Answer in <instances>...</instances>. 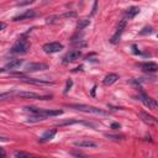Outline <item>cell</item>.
Wrapping results in <instances>:
<instances>
[{
  "instance_id": "obj_1",
  "label": "cell",
  "mask_w": 158,
  "mask_h": 158,
  "mask_svg": "<svg viewBox=\"0 0 158 158\" xmlns=\"http://www.w3.org/2000/svg\"><path fill=\"white\" fill-rule=\"evenodd\" d=\"M72 109H75L78 111H81V112H86V114H96V115H107L106 111L101 110V109H98L95 106H90V105H84V104H69L67 105Z\"/></svg>"
},
{
  "instance_id": "obj_2",
  "label": "cell",
  "mask_w": 158,
  "mask_h": 158,
  "mask_svg": "<svg viewBox=\"0 0 158 158\" xmlns=\"http://www.w3.org/2000/svg\"><path fill=\"white\" fill-rule=\"evenodd\" d=\"M31 48V44L25 38H20L11 48V53H15V54H25L30 51Z\"/></svg>"
},
{
  "instance_id": "obj_3",
  "label": "cell",
  "mask_w": 158,
  "mask_h": 158,
  "mask_svg": "<svg viewBox=\"0 0 158 158\" xmlns=\"http://www.w3.org/2000/svg\"><path fill=\"white\" fill-rule=\"evenodd\" d=\"M16 96L22 98V99H35V100H48L52 98V95H40L32 91H19L16 93Z\"/></svg>"
},
{
  "instance_id": "obj_4",
  "label": "cell",
  "mask_w": 158,
  "mask_h": 158,
  "mask_svg": "<svg viewBox=\"0 0 158 158\" xmlns=\"http://www.w3.org/2000/svg\"><path fill=\"white\" fill-rule=\"evenodd\" d=\"M126 23H127V20H125V19H122V20L118 22V26H117V28H116V32L114 33V36H112L111 40H110L111 43L116 44V43L120 41V37H121V35H122V32H123V30H125V27H126Z\"/></svg>"
},
{
  "instance_id": "obj_5",
  "label": "cell",
  "mask_w": 158,
  "mask_h": 158,
  "mask_svg": "<svg viewBox=\"0 0 158 158\" xmlns=\"http://www.w3.org/2000/svg\"><path fill=\"white\" fill-rule=\"evenodd\" d=\"M63 47H64V46H63L62 43H59V42H49V43L43 44L42 49H43L46 53H57V52L62 51Z\"/></svg>"
},
{
  "instance_id": "obj_6",
  "label": "cell",
  "mask_w": 158,
  "mask_h": 158,
  "mask_svg": "<svg viewBox=\"0 0 158 158\" xmlns=\"http://www.w3.org/2000/svg\"><path fill=\"white\" fill-rule=\"evenodd\" d=\"M139 100H141V101L143 102V105H144L146 107H148V109L154 110V109L157 107V101H156L154 99H152L151 96H148L147 94H144L143 91L139 93Z\"/></svg>"
},
{
  "instance_id": "obj_7",
  "label": "cell",
  "mask_w": 158,
  "mask_h": 158,
  "mask_svg": "<svg viewBox=\"0 0 158 158\" xmlns=\"http://www.w3.org/2000/svg\"><path fill=\"white\" fill-rule=\"evenodd\" d=\"M80 57H81V52H80L79 49H72V51H69V52L64 56V58H63V63L67 64V63L75 62V60L79 59Z\"/></svg>"
},
{
  "instance_id": "obj_8",
  "label": "cell",
  "mask_w": 158,
  "mask_h": 158,
  "mask_svg": "<svg viewBox=\"0 0 158 158\" xmlns=\"http://www.w3.org/2000/svg\"><path fill=\"white\" fill-rule=\"evenodd\" d=\"M48 65L46 63H28L25 67L26 72H40V70H46Z\"/></svg>"
},
{
  "instance_id": "obj_9",
  "label": "cell",
  "mask_w": 158,
  "mask_h": 158,
  "mask_svg": "<svg viewBox=\"0 0 158 158\" xmlns=\"http://www.w3.org/2000/svg\"><path fill=\"white\" fill-rule=\"evenodd\" d=\"M25 83H30V84H35V85H53L54 83L48 81V80H42V79H33V78H22L21 79Z\"/></svg>"
},
{
  "instance_id": "obj_10",
  "label": "cell",
  "mask_w": 158,
  "mask_h": 158,
  "mask_svg": "<svg viewBox=\"0 0 158 158\" xmlns=\"http://www.w3.org/2000/svg\"><path fill=\"white\" fill-rule=\"evenodd\" d=\"M35 16H36V11H35V10H26L25 12H22V14H20V15L15 16L12 20H14V21H21V20H26V19H32V17H35Z\"/></svg>"
},
{
  "instance_id": "obj_11",
  "label": "cell",
  "mask_w": 158,
  "mask_h": 158,
  "mask_svg": "<svg viewBox=\"0 0 158 158\" xmlns=\"http://www.w3.org/2000/svg\"><path fill=\"white\" fill-rule=\"evenodd\" d=\"M74 146L77 147H80V148H94V147H98V143L96 142H93L90 139H81V141H75L74 142Z\"/></svg>"
},
{
  "instance_id": "obj_12",
  "label": "cell",
  "mask_w": 158,
  "mask_h": 158,
  "mask_svg": "<svg viewBox=\"0 0 158 158\" xmlns=\"http://www.w3.org/2000/svg\"><path fill=\"white\" fill-rule=\"evenodd\" d=\"M56 133H57V130H54V128L46 131V132H44V133L41 136L40 142H47V141H51V139L54 137V135H56Z\"/></svg>"
},
{
  "instance_id": "obj_13",
  "label": "cell",
  "mask_w": 158,
  "mask_h": 158,
  "mask_svg": "<svg viewBox=\"0 0 158 158\" xmlns=\"http://www.w3.org/2000/svg\"><path fill=\"white\" fill-rule=\"evenodd\" d=\"M141 68L146 72H156L158 69V65L154 62H144L141 64Z\"/></svg>"
},
{
  "instance_id": "obj_14",
  "label": "cell",
  "mask_w": 158,
  "mask_h": 158,
  "mask_svg": "<svg viewBox=\"0 0 158 158\" xmlns=\"http://www.w3.org/2000/svg\"><path fill=\"white\" fill-rule=\"evenodd\" d=\"M139 12V7L138 6H131L126 10V17L127 19H133L137 14Z\"/></svg>"
},
{
  "instance_id": "obj_15",
  "label": "cell",
  "mask_w": 158,
  "mask_h": 158,
  "mask_svg": "<svg viewBox=\"0 0 158 158\" xmlns=\"http://www.w3.org/2000/svg\"><path fill=\"white\" fill-rule=\"evenodd\" d=\"M22 59H11L7 64H6V67H5V69H16V68H19L21 64H22Z\"/></svg>"
},
{
  "instance_id": "obj_16",
  "label": "cell",
  "mask_w": 158,
  "mask_h": 158,
  "mask_svg": "<svg viewBox=\"0 0 158 158\" xmlns=\"http://www.w3.org/2000/svg\"><path fill=\"white\" fill-rule=\"evenodd\" d=\"M141 117H142V120L146 122V123H148V125H153V123H156L157 122V120L152 116V115H148L147 112H141Z\"/></svg>"
},
{
  "instance_id": "obj_17",
  "label": "cell",
  "mask_w": 158,
  "mask_h": 158,
  "mask_svg": "<svg viewBox=\"0 0 158 158\" xmlns=\"http://www.w3.org/2000/svg\"><path fill=\"white\" fill-rule=\"evenodd\" d=\"M118 79V75L117 74H109V75H106L105 78H104V84L105 85H111V84H114L116 80Z\"/></svg>"
},
{
  "instance_id": "obj_18",
  "label": "cell",
  "mask_w": 158,
  "mask_h": 158,
  "mask_svg": "<svg viewBox=\"0 0 158 158\" xmlns=\"http://www.w3.org/2000/svg\"><path fill=\"white\" fill-rule=\"evenodd\" d=\"M90 25V20H88V19H81V20H79L78 21V23H77V28L78 30H84L86 26H89Z\"/></svg>"
},
{
  "instance_id": "obj_19",
  "label": "cell",
  "mask_w": 158,
  "mask_h": 158,
  "mask_svg": "<svg viewBox=\"0 0 158 158\" xmlns=\"http://www.w3.org/2000/svg\"><path fill=\"white\" fill-rule=\"evenodd\" d=\"M16 95V91H9V93H4V94H0V100H4V99H10L12 96Z\"/></svg>"
},
{
  "instance_id": "obj_20",
  "label": "cell",
  "mask_w": 158,
  "mask_h": 158,
  "mask_svg": "<svg viewBox=\"0 0 158 158\" xmlns=\"http://www.w3.org/2000/svg\"><path fill=\"white\" fill-rule=\"evenodd\" d=\"M15 157H16V158H33L31 154L25 153V152H16V153H15Z\"/></svg>"
},
{
  "instance_id": "obj_21",
  "label": "cell",
  "mask_w": 158,
  "mask_h": 158,
  "mask_svg": "<svg viewBox=\"0 0 158 158\" xmlns=\"http://www.w3.org/2000/svg\"><path fill=\"white\" fill-rule=\"evenodd\" d=\"M153 32V28L151 27V26H147V27H144L141 32H139V35H151Z\"/></svg>"
},
{
  "instance_id": "obj_22",
  "label": "cell",
  "mask_w": 158,
  "mask_h": 158,
  "mask_svg": "<svg viewBox=\"0 0 158 158\" xmlns=\"http://www.w3.org/2000/svg\"><path fill=\"white\" fill-rule=\"evenodd\" d=\"M78 122H81V121H79V120H69V121L59 123V126H65V125H72V123H78Z\"/></svg>"
},
{
  "instance_id": "obj_23",
  "label": "cell",
  "mask_w": 158,
  "mask_h": 158,
  "mask_svg": "<svg viewBox=\"0 0 158 158\" xmlns=\"http://www.w3.org/2000/svg\"><path fill=\"white\" fill-rule=\"evenodd\" d=\"M72 85H73V81H72L70 79H69V80H67V85H65V90H64V93H68V91L70 90Z\"/></svg>"
},
{
  "instance_id": "obj_24",
  "label": "cell",
  "mask_w": 158,
  "mask_h": 158,
  "mask_svg": "<svg viewBox=\"0 0 158 158\" xmlns=\"http://www.w3.org/2000/svg\"><path fill=\"white\" fill-rule=\"evenodd\" d=\"M96 7H98V1H95V2H94V5H93V10H91V15H94V14L96 12Z\"/></svg>"
},
{
  "instance_id": "obj_25",
  "label": "cell",
  "mask_w": 158,
  "mask_h": 158,
  "mask_svg": "<svg viewBox=\"0 0 158 158\" xmlns=\"http://www.w3.org/2000/svg\"><path fill=\"white\" fill-rule=\"evenodd\" d=\"M111 128H112V130H117V128H120V123H117V122L111 123Z\"/></svg>"
},
{
  "instance_id": "obj_26",
  "label": "cell",
  "mask_w": 158,
  "mask_h": 158,
  "mask_svg": "<svg viewBox=\"0 0 158 158\" xmlns=\"http://www.w3.org/2000/svg\"><path fill=\"white\" fill-rule=\"evenodd\" d=\"M106 137L109 138H112V139H120L122 136H114V135H106Z\"/></svg>"
},
{
  "instance_id": "obj_27",
  "label": "cell",
  "mask_w": 158,
  "mask_h": 158,
  "mask_svg": "<svg viewBox=\"0 0 158 158\" xmlns=\"http://www.w3.org/2000/svg\"><path fill=\"white\" fill-rule=\"evenodd\" d=\"M5 28H6V23L0 21V31H2V30H5Z\"/></svg>"
},
{
  "instance_id": "obj_28",
  "label": "cell",
  "mask_w": 158,
  "mask_h": 158,
  "mask_svg": "<svg viewBox=\"0 0 158 158\" xmlns=\"http://www.w3.org/2000/svg\"><path fill=\"white\" fill-rule=\"evenodd\" d=\"M5 154H6V153H5V151L0 147V158H4V157H5Z\"/></svg>"
},
{
  "instance_id": "obj_29",
  "label": "cell",
  "mask_w": 158,
  "mask_h": 158,
  "mask_svg": "<svg viewBox=\"0 0 158 158\" xmlns=\"http://www.w3.org/2000/svg\"><path fill=\"white\" fill-rule=\"evenodd\" d=\"M32 1H25V2H17V6H22V5H27V4H31Z\"/></svg>"
},
{
  "instance_id": "obj_30",
  "label": "cell",
  "mask_w": 158,
  "mask_h": 158,
  "mask_svg": "<svg viewBox=\"0 0 158 158\" xmlns=\"http://www.w3.org/2000/svg\"><path fill=\"white\" fill-rule=\"evenodd\" d=\"M95 89H96V86H94V88H93V90H91V95H93V96L95 95Z\"/></svg>"
},
{
  "instance_id": "obj_31",
  "label": "cell",
  "mask_w": 158,
  "mask_h": 158,
  "mask_svg": "<svg viewBox=\"0 0 158 158\" xmlns=\"http://www.w3.org/2000/svg\"><path fill=\"white\" fill-rule=\"evenodd\" d=\"M4 70H5V69H4V68H0V74H1V73H2V72H4Z\"/></svg>"
},
{
  "instance_id": "obj_32",
  "label": "cell",
  "mask_w": 158,
  "mask_h": 158,
  "mask_svg": "<svg viewBox=\"0 0 158 158\" xmlns=\"http://www.w3.org/2000/svg\"><path fill=\"white\" fill-rule=\"evenodd\" d=\"M33 158H44V157H33Z\"/></svg>"
}]
</instances>
